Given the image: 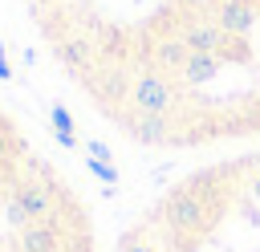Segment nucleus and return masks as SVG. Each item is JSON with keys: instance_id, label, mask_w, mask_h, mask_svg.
<instances>
[{"instance_id": "nucleus-9", "label": "nucleus", "mask_w": 260, "mask_h": 252, "mask_svg": "<svg viewBox=\"0 0 260 252\" xmlns=\"http://www.w3.org/2000/svg\"><path fill=\"white\" fill-rule=\"evenodd\" d=\"M240 4H260V0H240Z\"/></svg>"}, {"instance_id": "nucleus-2", "label": "nucleus", "mask_w": 260, "mask_h": 252, "mask_svg": "<svg viewBox=\"0 0 260 252\" xmlns=\"http://www.w3.org/2000/svg\"><path fill=\"white\" fill-rule=\"evenodd\" d=\"M106 65V61H102ZM126 73V69H122ZM130 77V89H126V118L122 122H130V118H171L175 114V106H179V89L171 85V77H162V73H154V69H134V73H126Z\"/></svg>"}, {"instance_id": "nucleus-6", "label": "nucleus", "mask_w": 260, "mask_h": 252, "mask_svg": "<svg viewBox=\"0 0 260 252\" xmlns=\"http://www.w3.org/2000/svg\"><path fill=\"white\" fill-rule=\"evenodd\" d=\"M219 65H223V61H219L215 53H191V57L183 61V69H179L175 77H179L183 85H207V81H211V77L219 73Z\"/></svg>"}, {"instance_id": "nucleus-8", "label": "nucleus", "mask_w": 260, "mask_h": 252, "mask_svg": "<svg viewBox=\"0 0 260 252\" xmlns=\"http://www.w3.org/2000/svg\"><path fill=\"white\" fill-rule=\"evenodd\" d=\"M252 195H256V199H260V175H256V179H252Z\"/></svg>"}, {"instance_id": "nucleus-1", "label": "nucleus", "mask_w": 260, "mask_h": 252, "mask_svg": "<svg viewBox=\"0 0 260 252\" xmlns=\"http://www.w3.org/2000/svg\"><path fill=\"white\" fill-rule=\"evenodd\" d=\"M0 252H98L85 207L8 114H0Z\"/></svg>"}, {"instance_id": "nucleus-7", "label": "nucleus", "mask_w": 260, "mask_h": 252, "mask_svg": "<svg viewBox=\"0 0 260 252\" xmlns=\"http://www.w3.org/2000/svg\"><path fill=\"white\" fill-rule=\"evenodd\" d=\"M175 4H183V8H215L219 0H175Z\"/></svg>"}, {"instance_id": "nucleus-4", "label": "nucleus", "mask_w": 260, "mask_h": 252, "mask_svg": "<svg viewBox=\"0 0 260 252\" xmlns=\"http://www.w3.org/2000/svg\"><path fill=\"white\" fill-rule=\"evenodd\" d=\"M175 37L187 45V53H215L219 61H223V57H240L236 37H228L215 20H191V24H183Z\"/></svg>"}, {"instance_id": "nucleus-5", "label": "nucleus", "mask_w": 260, "mask_h": 252, "mask_svg": "<svg viewBox=\"0 0 260 252\" xmlns=\"http://www.w3.org/2000/svg\"><path fill=\"white\" fill-rule=\"evenodd\" d=\"M211 20L228 33V37H248L252 28H256V4H240V0H219L215 8H211Z\"/></svg>"}, {"instance_id": "nucleus-3", "label": "nucleus", "mask_w": 260, "mask_h": 252, "mask_svg": "<svg viewBox=\"0 0 260 252\" xmlns=\"http://www.w3.org/2000/svg\"><path fill=\"white\" fill-rule=\"evenodd\" d=\"M167 232L175 236H203L211 228V203L195 191V187H175L162 203H158V215H154Z\"/></svg>"}]
</instances>
